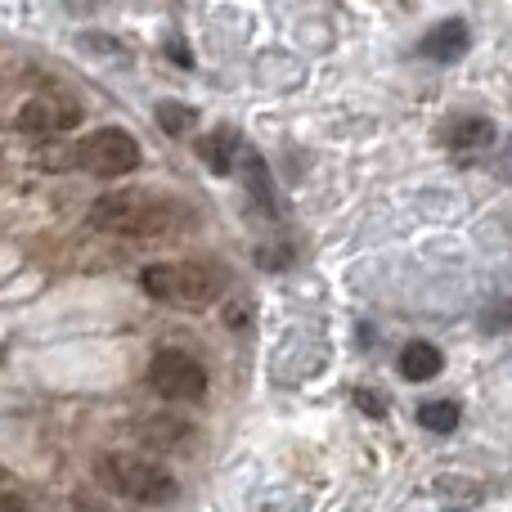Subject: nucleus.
<instances>
[{
    "instance_id": "obj_6",
    "label": "nucleus",
    "mask_w": 512,
    "mask_h": 512,
    "mask_svg": "<svg viewBox=\"0 0 512 512\" xmlns=\"http://www.w3.org/2000/svg\"><path fill=\"white\" fill-rule=\"evenodd\" d=\"M77 117H81L77 99L59 95V90H54V95H32L23 108H18V131L36 135V140H54V135L72 131Z\"/></svg>"
},
{
    "instance_id": "obj_14",
    "label": "nucleus",
    "mask_w": 512,
    "mask_h": 512,
    "mask_svg": "<svg viewBox=\"0 0 512 512\" xmlns=\"http://www.w3.org/2000/svg\"><path fill=\"white\" fill-rule=\"evenodd\" d=\"M355 405H360V409H369V414H382V409H387L378 396H369V391H355Z\"/></svg>"
},
{
    "instance_id": "obj_15",
    "label": "nucleus",
    "mask_w": 512,
    "mask_h": 512,
    "mask_svg": "<svg viewBox=\"0 0 512 512\" xmlns=\"http://www.w3.org/2000/svg\"><path fill=\"white\" fill-rule=\"evenodd\" d=\"M504 319H508V306H495V315H490L486 333H499V328H504Z\"/></svg>"
},
{
    "instance_id": "obj_3",
    "label": "nucleus",
    "mask_w": 512,
    "mask_h": 512,
    "mask_svg": "<svg viewBox=\"0 0 512 512\" xmlns=\"http://www.w3.org/2000/svg\"><path fill=\"white\" fill-rule=\"evenodd\" d=\"M95 477H99V486L113 490L117 499H126V504H144V508L171 504V499L180 495V481L171 477L162 463L144 459V454H122V450L99 454Z\"/></svg>"
},
{
    "instance_id": "obj_7",
    "label": "nucleus",
    "mask_w": 512,
    "mask_h": 512,
    "mask_svg": "<svg viewBox=\"0 0 512 512\" xmlns=\"http://www.w3.org/2000/svg\"><path fill=\"white\" fill-rule=\"evenodd\" d=\"M468 45H472L468 23H463V18H445L441 27H432V32L423 36L418 50H423V59H432V63H454L468 54Z\"/></svg>"
},
{
    "instance_id": "obj_5",
    "label": "nucleus",
    "mask_w": 512,
    "mask_h": 512,
    "mask_svg": "<svg viewBox=\"0 0 512 512\" xmlns=\"http://www.w3.org/2000/svg\"><path fill=\"white\" fill-rule=\"evenodd\" d=\"M144 382H149V391H158L162 400H176V405L207 396V369L189 351H176V346L153 351L149 369H144Z\"/></svg>"
},
{
    "instance_id": "obj_4",
    "label": "nucleus",
    "mask_w": 512,
    "mask_h": 512,
    "mask_svg": "<svg viewBox=\"0 0 512 512\" xmlns=\"http://www.w3.org/2000/svg\"><path fill=\"white\" fill-rule=\"evenodd\" d=\"M72 158H77V167L90 171V176L117 180L140 167V140H135L131 131H122V126H99V131H90L86 140L72 149Z\"/></svg>"
},
{
    "instance_id": "obj_11",
    "label": "nucleus",
    "mask_w": 512,
    "mask_h": 512,
    "mask_svg": "<svg viewBox=\"0 0 512 512\" xmlns=\"http://www.w3.org/2000/svg\"><path fill=\"white\" fill-rule=\"evenodd\" d=\"M459 418H463L459 400H427V405H418V423L436 436H450L459 427Z\"/></svg>"
},
{
    "instance_id": "obj_2",
    "label": "nucleus",
    "mask_w": 512,
    "mask_h": 512,
    "mask_svg": "<svg viewBox=\"0 0 512 512\" xmlns=\"http://www.w3.org/2000/svg\"><path fill=\"white\" fill-rule=\"evenodd\" d=\"M140 288L153 301L198 310V306H212L225 292V270L216 261H153L140 270Z\"/></svg>"
},
{
    "instance_id": "obj_10",
    "label": "nucleus",
    "mask_w": 512,
    "mask_h": 512,
    "mask_svg": "<svg viewBox=\"0 0 512 512\" xmlns=\"http://www.w3.org/2000/svg\"><path fill=\"white\" fill-rule=\"evenodd\" d=\"M490 140H495V122H490V117H459V122L445 131V144H450V149H459V153L486 149Z\"/></svg>"
},
{
    "instance_id": "obj_1",
    "label": "nucleus",
    "mask_w": 512,
    "mask_h": 512,
    "mask_svg": "<svg viewBox=\"0 0 512 512\" xmlns=\"http://www.w3.org/2000/svg\"><path fill=\"white\" fill-rule=\"evenodd\" d=\"M90 225L104 234H126V239H167V234L185 230L189 212L176 198L149 194V189H122V194H104L90 207Z\"/></svg>"
},
{
    "instance_id": "obj_12",
    "label": "nucleus",
    "mask_w": 512,
    "mask_h": 512,
    "mask_svg": "<svg viewBox=\"0 0 512 512\" xmlns=\"http://www.w3.org/2000/svg\"><path fill=\"white\" fill-rule=\"evenodd\" d=\"M243 176H248V189H252L256 203L270 207V212H274V185H270V171H265V162L256 158V153H248V158H243Z\"/></svg>"
},
{
    "instance_id": "obj_13",
    "label": "nucleus",
    "mask_w": 512,
    "mask_h": 512,
    "mask_svg": "<svg viewBox=\"0 0 512 512\" xmlns=\"http://www.w3.org/2000/svg\"><path fill=\"white\" fill-rule=\"evenodd\" d=\"M158 122H162V131L167 135H189L194 131V122H198V113L194 108H185V104H158Z\"/></svg>"
},
{
    "instance_id": "obj_9",
    "label": "nucleus",
    "mask_w": 512,
    "mask_h": 512,
    "mask_svg": "<svg viewBox=\"0 0 512 512\" xmlns=\"http://www.w3.org/2000/svg\"><path fill=\"white\" fill-rule=\"evenodd\" d=\"M396 369L405 373L409 382H432L436 373L445 369V355L436 351L432 342H409L405 351H400V360H396Z\"/></svg>"
},
{
    "instance_id": "obj_8",
    "label": "nucleus",
    "mask_w": 512,
    "mask_h": 512,
    "mask_svg": "<svg viewBox=\"0 0 512 512\" xmlns=\"http://www.w3.org/2000/svg\"><path fill=\"white\" fill-rule=\"evenodd\" d=\"M239 144L243 140L234 126H216V131H207L203 140H198V158H203L216 176H230L234 162H239Z\"/></svg>"
}]
</instances>
